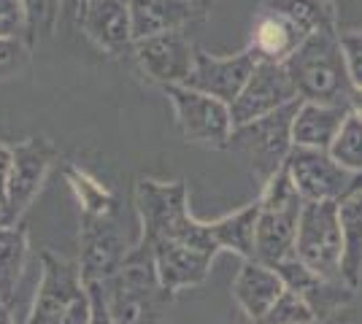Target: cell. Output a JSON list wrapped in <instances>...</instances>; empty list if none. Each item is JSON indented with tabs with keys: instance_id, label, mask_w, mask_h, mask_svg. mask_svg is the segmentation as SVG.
Listing matches in <instances>:
<instances>
[{
	"instance_id": "obj_1",
	"label": "cell",
	"mask_w": 362,
	"mask_h": 324,
	"mask_svg": "<svg viewBox=\"0 0 362 324\" xmlns=\"http://www.w3.org/2000/svg\"><path fill=\"white\" fill-rule=\"evenodd\" d=\"M136 214L138 238L133 248L144 251V254H149V248L163 241H176V244H187V246L219 254L211 222H200L189 211V189L184 181L138 179Z\"/></svg>"
},
{
	"instance_id": "obj_2",
	"label": "cell",
	"mask_w": 362,
	"mask_h": 324,
	"mask_svg": "<svg viewBox=\"0 0 362 324\" xmlns=\"http://www.w3.org/2000/svg\"><path fill=\"white\" fill-rule=\"evenodd\" d=\"M300 100L346 106L351 78L344 60V49L335 32H311L284 62Z\"/></svg>"
},
{
	"instance_id": "obj_3",
	"label": "cell",
	"mask_w": 362,
	"mask_h": 324,
	"mask_svg": "<svg viewBox=\"0 0 362 324\" xmlns=\"http://www.w3.org/2000/svg\"><path fill=\"white\" fill-rule=\"evenodd\" d=\"M90 284L81 276L78 260H65L44 248L38 254V289L25 324H87Z\"/></svg>"
},
{
	"instance_id": "obj_4",
	"label": "cell",
	"mask_w": 362,
	"mask_h": 324,
	"mask_svg": "<svg viewBox=\"0 0 362 324\" xmlns=\"http://www.w3.org/2000/svg\"><path fill=\"white\" fill-rule=\"evenodd\" d=\"M259 216L255 227V260L276 265L295 257V238L300 222L303 198L287 168L276 170L259 192Z\"/></svg>"
},
{
	"instance_id": "obj_5",
	"label": "cell",
	"mask_w": 362,
	"mask_h": 324,
	"mask_svg": "<svg viewBox=\"0 0 362 324\" xmlns=\"http://www.w3.org/2000/svg\"><path fill=\"white\" fill-rule=\"evenodd\" d=\"M108 311L119 324H157L173 294L160 284L151 257L133 248L111 278L100 281Z\"/></svg>"
},
{
	"instance_id": "obj_6",
	"label": "cell",
	"mask_w": 362,
	"mask_h": 324,
	"mask_svg": "<svg viewBox=\"0 0 362 324\" xmlns=\"http://www.w3.org/2000/svg\"><path fill=\"white\" fill-rule=\"evenodd\" d=\"M300 100L276 108L271 114L252 119V122L233 124L227 149L238 152L259 184H265L276 170L284 168L292 152V119Z\"/></svg>"
},
{
	"instance_id": "obj_7",
	"label": "cell",
	"mask_w": 362,
	"mask_h": 324,
	"mask_svg": "<svg viewBox=\"0 0 362 324\" xmlns=\"http://www.w3.org/2000/svg\"><path fill=\"white\" fill-rule=\"evenodd\" d=\"M295 257L314 273L332 281H344L341 260H344V241H341V222H338V203L332 200H305L298 222L295 238Z\"/></svg>"
},
{
	"instance_id": "obj_8",
	"label": "cell",
	"mask_w": 362,
	"mask_h": 324,
	"mask_svg": "<svg viewBox=\"0 0 362 324\" xmlns=\"http://www.w3.org/2000/svg\"><path fill=\"white\" fill-rule=\"evenodd\" d=\"M163 90L176 111V122L187 143L206 146V149H227L230 133H233L230 103L192 90L187 84H170Z\"/></svg>"
},
{
	"instance_id": "obj_9",
	"label": "cell",
	"mask_w": 362,
	"mask_h": 324,
	"mask_svg": "<svg viewBox=\"0 0 362 324\" xmlns=\"http://www.w3.org/2000/svg\"><path fill=\"white\" fill-rule=\"evenodd\" d=\"M78 268L87 284H100L119 270L127 254L136 246L122 227V216L117 214H81L78 232Z\"/></svg>"
},
{
	"instance_id": "obj_10",
	"label": "cell",
	"mask_w": 362,
	"mask_h": 324,
	"mask_svg": "<svg viewBox=\"0 0 362 324\" xmlns=\"http://www.w3.org/2000/svg\"><path fill=\"white\" fill-rule=\"evenodd\" d=\"M284 168L298 186L303 200H344L362 186V173L344 168L327 149L292 146Z\"/></svg>"
},
{
	"instance_id": "obj_11",
	"label": "cell",
	"mask_w": 362,
	"mask_h": 324,
	"mask_svg": "<svg viewBox=\"0 0 362 324\" xmlns=\"http://www.w3.org/2000/svg\"><path fill=\"white\" fill-rule=\"evenodd\" d=\"M57 162V149L49 138H25L11 146V176H8V195L0 222L14 224L22 222L25 211L38 198L49 173Z\"/></svg>"
},
{
	"instance_id": "obj_12",
	"label": "cell",
	"mask_w": 362,
	"mask_h": 324,
	"mask_svg": "<svg viewBox=\"0 0 362 324\" xmlns=\"http://www.w3.org/2000/svg\"><path fill=\"white\" fill-rule=\"evenodd\" d=\"M295 100H300V97H298V90L289 78L287 65L284 62L257 60L249 81L243 84L238 97L230 103L233 124L259 119V116L287 106V103H295Z\"/></svg>"
},
{
	"instance_id": "obj_13",
	"label": "cell",
	"mask_w": 362,
	"mask_h": 324,
	"mask_svg": "<svg viewBox=\"0 0 362 324\" xmlns=\"http://www.w3.org/2000/svg\"><path fill=\"white\" fill-rule=\"evenodd\" d=\"M195 49L197 47L184 30H168L136 41L133 54H136L138 68L154 84L170 87V84H184L189 78L192 62H195Z\"/></svg>"
},
{
	"instance_id": "obj_14",
	"label": "cell",
	"mask_w": 362,
	"mask_h": 324,
	"mask_svg": "<svg viewBox=\"0 0 362 324\" xmlns=\"http://www.w3.org/2000/svg\"><path fill=\"white\" fill-rule=\"evenodd\" d=\"M255 65L257 54L252 49H243L238 54H227V57H216L211 52L197 47L192 71H189V78L184 84L211 95V97H219L225 103H233L243 90V84L249 81Z\"/></svg>"
},
{
	"instance_id": "obj_15",
	"label": "cell",
	"mask_w": 362,
	"mask_h": 324,
	"mask_svg": "<svg viewBox=\"0 0 362 324\" xmlns=\"http://www.w3.org/2000/svg\"><path fill=\"white\" fill-rule=\"evenodd\" d=\"M271 268L279 270L287 289L298 292L311 306L317 322H327L335 313H341L346 306H351V300L357 294V289H351L346 281H332V278L319 276L311 268H305L298 257H287Z\"/></svg>"
},
{
	"instance_id": "obj_16",
	"label": "cell",
	"mask_w": 362,
	"mask_h": 324,
	"mask_svg": "<svg viewBox=\"0 0 362 324\" xmlns=\"http://www.w3.org/2000/svg\"><path fill=\"white\" fill-rule=\"evenodd\" d=\"M149 257L160 284L170 294H179L184 289H195L200 284H206V278L211 276L214 260H216V254H211V251L176 244V241H163V244L151 246Z\"/></svg>"
},
{
	"instance_id": "obj_17",
	"label": "cell",
	"mask_w": 362,
	"mask_h": 324,
	"mask_svg": "<svg viewBox=\"0 0 362 324\" xmlns=\"http://www.w3.org/2000/svg\"><path fill=\"white\" fill-rule=\"evenodd\" d=\"M78 25L98 49L119 54L133 47V22L127 0H81Z\"/></svg>"
},
{
	"instance_id": "obj_18",
	"label": "cell",
	"mask_w": 362,
	"mask_h": 324,
	"mask_svg": "<svg viewBox=\"0 0 362 324\" xmlns=\"http://www.w3.org/2000/svg\"><path fill=\"white\" fill-rule=\"evenodd\" d=\"M284 289L287 287H284V278L279 276V270L259 260H241V268L233 278V297L252 322H257L271 308Z\"/></svg>"
},
{
	"instance_id": "obj_19",
	"label": "cell",
	"mask_w": 362,
	"mask_h": 324,
	"mask_svg": "<svg viewBox=\"0 0 362 324\" xmlns=\"http://www.w3.org/2000/svg\"><path fill=\"white\" fill-rule=\"evenodd\" d=\"M133 22V44L157 32L184 30L200 16V6L189 0H127Z\"/></svg>"
},
{
	"instance_id": "obj_20",
	"label": "cell",
	"mask_w": 362,
	"mask_h": 324,
	"mask_svg": "<svg viewBox=\"0 0 362 324\" xmlns=\"http://www.w3.org/2000/svg\"><path fill=\"white\" fill-rule=\"evenodd\" d=\"M346 114V106L300 100L295 119H292V143L305 146V149H330Z\"/></svg>"
},
{
	"instance_id": "obj_21",
	"label": "cell",
	"mask_w": 362,
	"mask_h": 324,
	"mask_svg": "<svg viewBox=\"0 0 362 324\" xmlns=\"http://www.w3.org/2000/svg\"><path fill=\"white\" fill-rule=\"evenodd\" d=\"M305 38H308V32L303 30L300 25H295L289 16L259 8L249 49L257 54V60L287 62L289 54L300 47Z\"/></svg>"
},
{
	"instance_id": "obj_22",
	"label": "cell",
	"mask_w": 362,
	"mask_h": 324,
	"mask_svg": "<svg viewBox=\"0 0 362 324\" xmlns=\"http://www.w3.org/2000/svg\"><path fill=\"white\" fill-rule=\"evenodd\" d=\"M30 260V232L22 222H0V300L14 306V294Z\"/></svg>"
},
{
	"instance_id": "obj_23",
	"label": "cell",
	"mask_w": 362,
	"mask_h": 324,
	"mask_svg": "<svg viewBox=\"0 0 362 324\" xmlns=\"http://www.w3.org/2000/svg\"><path fill=\"white\" fill-rule=\"evenodd\" d=\"M338 222H341V241H344V260L341 273L351 289L362 284V186L338 200Z\"/></svg>"
},
{
	"instance_id": "obj_24",
	"label": "cell",
	"mask_w": 362,
	"mask_h": 324,
	"mask_svg": "<svg viewBox=\"0 0 362 324\" xmlns=\"http://www.w3.org/2000/svg\"><path fill=\"white\" fill-rule=\"evenodd\" d=\"M259 216V200L246 203L233 214L214 219L211 232L219 251H230L241 260H255V227Z\"/></svg>"
},
{
	"instance_id": "obj_25",
	"label": "cell",
	"mask_w": 362,
	"mask_h": 324,
	"mask_svg": "<svg viewBox=\"0 0 362 324\" xmlns=\"http://www.w3.org/2000/svg\"><path fill=\"white\" fill-rule=\"evenodd\" d=\"M265 11L289 16L295 25L308 32H335V6L332 0H262Z\"/></svg>"
},
{
	"instance_id": "obj_26",
	"label": "cell",
	"mask_w": 362,
	"mask_h": 324,
	"mask_svg": "<svg viewBox=\"0 0 362 324\" xmlns=\"http://www.w3.org/2000/svg\"><path fill=\"white\" fill-rule=\"evenodd\" d=\"M65 179L71 189L78 198V205H81V214H117L119 208V198L103 186L98 179H92L87 170L76 168V165H68L65 168Z\"/></svg>"
},
{
	"instance_id": "obj_27",
	"label": "cell",
	"mask_w": 362,
	"mask_h": 324,
	"mask_svg": "<svg viewBox=\"0 0 362 324\" xmlns=\"http://www.w3.org/2000/svg\"><path fill=\"white\" fill-rule=\"evenodd\" d=\"M344 168L362 173V119L357 114L349 111L338 136L332 140V146L327 149Z\"/></svg>"
},
{
	"instance_id": "obj_28",
	"label": "cell",
	"mask_w": 362,
	"mask_h": 324,
	"mask_svg": "<svg viewBox=\"0 0 362 324\" xmlns=\"http://www.w3.org/2000/svg\"><path fill=\"white\" fill-rule=\"evenodd\" d=\"M28 14V44L33 49L41 41L54 35V28L60 22L62 0H22Z\"/></svg>"
},
{
	"instance_id": "obj_29",
	"label": "cell",
	"mask_w": 362,
	"mask_h": 324,
	"mask_svg": "<svg viewBox=\"0 0 362 324\" xmlns=\"http://www.w3.org/2000/svg\"><path fill=\"white\" fill-rule=\"evenodd\" d=\"M255 324H317V316L300 294L284 289Z\"/></svg>"
},
{
	"instance_id": "obj_30",
	"label": "cell",
	"mask_w": 362,
	"mask_h": 324,
	"mask_svg": "<svg viewBox=\"0 0 362 324\" xmlns=\"http://www.w3.org/2000/svg\"><path fill=\"white\" fill-rule=\"evenodd\" d=\"M33 57V47L25 38H0V84L19 78Z\"/></svg>"
},
{
	"instance_id": "obj_31",
	"label": "cell",
	"mask_w": 362,
	"mask_h": 324,
	"mask_svg": "<svg viewBox=\"0 0 362 324\" xmlns=\"http://www.w3.org/2000/svg\"><path fill=\"white\" fill-rule=\"evenodd\" d=\"M0 38L28 41V14L22 0H0Z\"/></svg>"
},
{
	"instance_id": "obj_32",
	"label": "cell",
	"mask_w": 362,
	"mask_h": 324,
	"mask_svg": "<svg viewBox=\"0 0 362 324\" xmlns=\"http://www.w3.org/2000/svg\"><path fill=\"white\" fill-rule=\"evenodd\" d=\"M338 41H341V49H344V60H346L351 84L362 87V30L338 32Z\"/></svg>"
},
{
	"instance_id": "obj_33",
	"label": "cell",
	"mask_w": 362,
	"mask_h": 324,
	"mask_svg": "<svg viewBox=\"0 0 362 324\" xmlns=\"http://www.w3.org/2000/svg\"><path fill=\"white\" fill-rule=\"evenodd\" d=\"M87 324H119L114 319V313L108 311V303L103 297V287L95 281L90 284V322Z\"/></svg>"
},
{
	"instance_id": "obj_34",
	"label": "cell",
	"mask_w": 362,
	"mask_h": 324,
	"mask_svg": "<svg viewBox=\"0 0 362 324\" xmlns=\"http://www.w3.org/2000/svg\"><path fill=\"white\" fill-rule=\"evenodd\" d=\"M8 176H11V146L0 143V214H3L6 195H8Z\"/></svg>"
},
{
	"instance_id": "obj_35",
	"label": "cell",
	"mask_w": 362,
	"mask_h": 324,
	"mask_svg": "<svg viewBox=\"0 0 362 324\" xmlns=\"http://www.w3.org/2000/svg\"><path fill=\"white\" fill-rule=\"evenodd\" d=\"M349 111L357 114L362 119V87H351V92H349Z\"/></svg>"
},
{
	"instance_id": "obj_36",
	"label": "cell",
	"mask_w": 362,
	"mask_h": 324,
	"mask_svg": "<svg viewBox=\"0 0 362 324\" xmlns=\"http://www.w3.org/2000/svg\"><path fill=\"white\" fill-rule=\"evenodd\" d=\"M0 324H16L14 311H11L8 303H3V300H0Z\"/></svg>"
},
{
	"instance_id": "obj_37",
	"label": "cell",
	"mask_w": 362,
	"mask_h": 324,
	"mask_svg": "<svg viewBox=\"0 0 362 324\" xmlns=\"http://www.w3.org/2000/svg\"><path fill=\"white\" fill-rule=\"evenodd\" d=\"M189 3H195V6H200V8L206 6V0H189Z\"/></svg>"
}]
</instances>
